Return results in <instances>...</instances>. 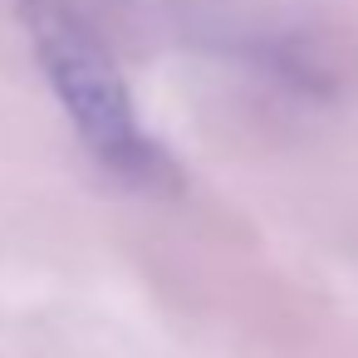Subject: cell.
Wrapping results in <instances>:
<instances>
[{
	"mask_svg": "<svg viewBox=\"0 0 358 358\" xmlns=\"http://www.w3.org/2000/svg\"><path fill=\"white\" fill-rule=\"evenodd\" d=\"M25 25H30L35 55L45 64V79L59 94L84 148L113 177H123L133 187H167L172 162L143 133L133 94H128L113 55L103 50V40L89 30V20L64 0H25Z\"/></svg>",
	"mask_w": 358,
	"mask_h": 358,
	"instance_id": "6da1fadb",
	"label": "cell"
}]
</instances>
